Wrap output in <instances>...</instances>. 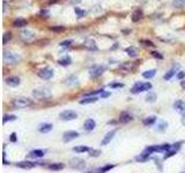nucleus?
Segmentation results:
<instances>
[{
  "label": "nucleus",
  "instance_id": "nucleus-1",
  "mask_svg": "<svg viewBox=\"0 0 185 173\" xmlns=\"http://www.w3.org/2000/svg\"><path fill=\"white\" fill-rule=\"evenodd\" d=\"M31 99L27 98V97H16L12 101V105L15 109H24L31 105Z\"/></svg>",
  "mask_w": 185,
  "mask_h": 173
},
{
  "label": "nucleus",
  "instance_id": "nucleus-2",
  "mask_svg": "<svg viewBox=\"0 0 185 173\" xmlns=\"http://www.w3.org/2000/svg\"><path fill=\"white\" fill-rule=\"evenodd\" d=\"M4 61L5 64H9V65H14V64H18L19 61L21 60V57L15 53V52H12V51H5L4 52Z\"/></svg>",
  "mask_w": 185,
  "mask_h": 173
},
{
  "label": "nucleus",
  "instance_id": "nucleus-3",
  "mask_svg": "<svg viewBox=\"0 0 185 173\" xmlns=\"http://www.w3.org/2000/svg\"><path fill=\"white\" fill-rule=\"evenodd\" d=\"M33 96L35 98H38V99L49 98V97H51V91H50L49 88L40 87V88H36V89L33 90Z\"/></svg>",
  "mask_w": 185,
  "mask_h": 173
},
{
  "label": "nucleus",
  "instance_id": "nucleus-4",
  "mask_svg": "<svg viewBox=\"0 0 185 173\" xmlns=\"http://www.w3.org/2000/svg\"><path fill=\"white\" fill-rule=\"evenodd\" d=\"M151 89H152V84L149 83V82H145V83L138 82V83H135L133 85L131 91H132V94H139V92L147 91V90H151Z\"/></svg>",
  "mask_w": 185,
  "mask_h": 173
},
{
  "label": "nucleus",
  "instance_id": "nucleus-5",
  "mask_svg": "<svg viewBox=\"0 0 185 173\" xmlns=\"http://www.w3.org/2000/svg\"><path fill=\"white\" fill-rule=\"evenodd\" d=\"M20 38L24 42V43H31L33 40H35L36 38V35L33 30L30 29H24L20 32Z\"/></svg>",
  "mask_w": 185,
  "mask_h": 173
},
{
  "label": "nucleus",
  "instance_id": "nucleus-6",
  "mask_svg": "<svg viewBox=\"0 0 185 173\" xmlns=\"http://www.w3.org/2000/svg\"><path fill=\"white\" fill-rule=\"evenodd\" d=\"M59 118L61 120H65V121H70V120H74L78 118V113L74 112L72 110H65L63 112H60Z\"/></svg>",
  "mask_w": 185,
  "mask_h": 173
},
{
  "label": "nucleus",
  "instance_id": "nucleus-7",
  "mask_svg": "<svg viewBox=\"0 0 185 173\" xmlns=\"http://www.w3.org/2000/svg\"><path fill=\"white\" fill-rule=\"evenodd\" d=\"M105 71V66H101V65H95L92 66V68L89 69V75L90 77L95 78V77H99L101 76L103 73Z\"/></svg>",
  "mask_w": 185,
  "mask_h": 173
},
{
  "label": "nucleus",
  "instance_id": "nucleus-8",
  "mask_svg": "<svg viewBox=\"0 0 185 173\" xmlns=\"http://www.w3.org/2000/svg\"><path fill=\"white\" fill-rule=\"evenodd\" d=\"M37 74H38V76H40L41 78H43V80H50V78L53 76V71L50 68V67H45V68L41 69Z\"/></svg>",
  "mask_w": 185,
  "mask_h": 173
},
{
  "label": "nucleus",
  "instance_id": "nucleus-9",
  "mask_svg": "<svg viewBox=\"0 0 185 173\" xmlns=\"http://www.w3.org/2000/svg\"><path fill=\"white\" fill-rule=\"evenodd\" d=\"M76 137H79V133L78 132H75V130H67V132H65L63 134V141L70 142L74 140V139H76Z\"/></svg>",
  "mask_w": 185,
  "mask_h": 173
},
{
  "label": "nucleus",
  "instance_id": "nucleus-10",
  "mask_svg": "<svg viewBox=\"0 0 185 173\" xmlns=\"http://www.w3.org/2000/svg\"><path fill=\"white\" fill-rule=\"evenodd\" d=\"M70 164H71V166L76 168V170H82L83 167L86 166V162L83 159H81V158H73V159H71Z\"/></svg>",
  "mask_w": 185,
  "mask_h": 173
},
{
  "label": "nucleus",
  "instance_id": "nucleus-11",
  "mask_svg": "<svg viewBox=\"0 0 185 173\" xmlns=\"http://www.w3.org/2000/svg\"><path fill=\"white\" fill-rule=\"evenodd\" d=\"M116 134V130H111V132H109V133H106L105 136L103 137V140L101 141V146H106V144H109L111 140L113 139V136Z\"/></svg>",
  "mask_w": 185,
  "mask_h": 173
},
{
  "label": "nucleus",
  "instance_id": "nucleus-12",
  "mask_svg": "<svg viewBox=\"0 0 185 173\" xmlns=\"http://www.w3.org/2000/svg\"><path fill=\"white\" fill-rule=\"evenodd\" d=\"M174 109L176 110L178 113L184 114L185 113V102H183V101H176V102L174 103Z\"/></svg>",
  "mask_w": 185,
  "mask_h": 173
},
{
  "label": "nucleus",
  "instance_id": "nucleus-13",
  "mask_svg": "<svg viewBox=\"0 0 185 173\" xmlns=\"http://www.w3.org/2000/svg\"><path fill=\"white\" fill-rule=\"evenodd\" d=\"M85 47L88 49V50H90V51H96L97 50V45H96V42L92 38H88L86 39V42H85Z\"/></svg>",
  "mask_w": 185,
  "mask_h": 173
},
{
  "label": "nucleus",
  "instance_id": "nucleus-14",
  "mask_svg": "<svg viewBox=\"0 0 185 173\" xmlns=\"http://www.w3.org/2000/svg\"><path fill=\"white\" fill-rule=\"evenodd\" d=\"M20 77L18 76H9L6 78V83L9 85V87H18L20 84Z\"/></svg>",
  "mask_w": 185,
  "mask_h": 173
},
{
  "label": "nucleus",
  "instance_id": "nucleus-15",
  "mask_svg": "<svg viewBox=\"0 0 185 173\" xmlns=\"http://www.w3.org/2000/svg\"><path fill=\"white\" fill-rule=\"evenodd\" d=\"M65 84L70 85V87L78 85V84H79V80H78V77H76V76L71 75V76H68V77H66V78H65Z\"/></svg>",
  "mask_w": 185,
  "mask_h": 173
},
{
  "label": "nucleus",
  "instance_id": "nucleus-16",
  "mask_svg": "<svg viewBox=\"0 0 185 173\" xmlns=\"http://www.w3.org/2000/svg\"><path fill=\"white\" fill-rule=\"evenodd\" d=\"M132 120V117L130 113H127V112H122L120 115H119V121L122 122V123H127L128 121H131Z\"/></svg>",
  "mask_w": 185,
  "mask_h": 173
},
{
  "label": "nucleus",
  "instance_id": "nucleus-17",
  "mask_svg": "<svg viewBox=\"0 0 185 173\" xmlns=\"http://www.w3.org/2000/svg\"><path fill=\"white\" fill-rule=\"evenodd\" d=\"M85 129L86 130H88V132H90V130H94L95 129V127H96V122H95V120H92V119H88V120H86V122H85Z\"/></svg>",
  "mask_w": 185,
  "mask_h": 173
},
{
  "label": "nucleus",
  "instance_id": "nucleus-18",
  "mask_svg": "<svg viewBox=\"0 0 185 173\" xmlns=\"http://www.w3.org/2000/svg\"><path fill=\"white\" fill-rule=\"evenodd\" d=\"M44 156V151L43 150H33V151H30V154L28 155V157H30V158H42Z\"/></svg>",
  "mask_w": 185,
  "mask_h": 173
},
{
  "label": "nucleus",
  "instance_id": "nucleus-19",
  "mask_svg": "<svg viewBox=\"0 0 185 173\" xmlns=\"http://www.w3.org/2000/svg\"><path fill=\"white\" fill-rule=\"evenodd\" d=\"M51 129H52V125L51 123H42L40 127H38V130H40L41 133H43V134L49 133Z\"/></svg>",
  "mask_w": 185,
  "mask_h": 173
},
{
  "label": "nucleus",
  "instance_id": "nucleus-20",
  "mask_svg": "<svg viewBox=\"0 0 185 173\" xmlns=\"http://www.w3.org/2000/svg\"><path fill=\"white\" fill-rule=\"evenodd\" d=\"M155 121H156V117L151 115V117H146L145 119L142 120V123H144L145 126H151V125H154Z\"/></svg>",
  "mask_w": 185,
  "mask_h": 173
},
{
  "label": "nucleus",
  "instance_id": "nucleus-21",
  "mask_svg": "<svg viewBox=\"0 0 185 173\" xmlns=\"http://www.w3.org/2000/svg\"><path fill=\"white\" fill-rule=\"evenodd\" d=\"M34 166H35V164L31 163V162H28V160L18 163V167H21V168H28L29 170V168H33Z\"/></svg>",
  "mask_w": 185,
  "mask_h": 173
},
{
  "label": "nucleus",
  "instance_id": "nucleus-22",
  "mask_svg": "<svg viewBox=\"0 0 185 173\" xmlns=\"http://www.w3.org/2000/svg\"><path fill=\"white\" fill-rule=\"evenodd\" d=\"M71 62H72V59H71V57H68V56L60 58L59 60H58V64L61 65V66H68V65H71Z\"/></svg>",
  "mask_w": 185,
  "mask_h": 173
},
{
  "label": "nucleus",
  "instance_id": "nucleus-23",
  "mask_svg": "<svg viewBox=\"0 0 185 173\" xmlns=\"http://www.w3.org/2000/svg\"><path fill=\"white\" fill-rule=\"evenodd\" d=\"M99 101V98L97 97H87V98H83V99H81L80 101V104H92V103H96Z\"/></svg>",
  "mask_w": 185,
  "mask_h": 173
},
{
  "label": "nucleus",
  "instance_id": "nucleus-24",
  "mask_svg": "<svg viewBox=\"0 0 185 173\" xmlns=\"http://www.w3.org/2000/svg\"><path fill=\"white\" fill-rule=\"evenodd\" d=\"M126 52H127V54H128L130 57H132V58H135L139 53L138 49H135V47H133V46L127 47V49H126Z\"/></svg>",
  "mask_w": 185,
  "mask_h": 173
},
{
  "label": "nucleus",
  "instance_id": "nucleus-25",
  "mask_svg": "<svg viewBox=\"0 0 185 173\" xmlns=\"http://www.w3.org/2000/svg\"><path fill=\"white\" fill-rule=\"evenodd\" d=\"M27 23H28V21L24 19H16V20H14V22H13V26L14 27H24L27 26Z\"/></svg>",
  "mask_w": 185,
  "mask_h": 173
},
{
  "label": "nucleus",
  "instance_id": "nucleus-26",
  "mask_svg": "<svg viewBox=\"0 0 185 173\" xmlns=\"http://www.w3.org/2000/svg\"><path fill=\"white\" fill-rule=\"evenodd\" d=\"M140 19H142V12L140 9H137L134 13L132 14V21L133 22H137Z\"/></svg>",
  "mask_w": 185,
  "mask_h": 173
},
{
  "label": "nucleus",
  "instance_id": "nucleus-27",
  "mask_svg": "<svg viewBox=\"0 0 185 173\" xmlns=\"http://www.w3.org/2000/svg\"><path fill=\"white\" fill-rule=\"evenodd\" d=\"M156 74V69H149V71H146L142 73V76L145 78H152V77L155 76Z\"/></svg>",
  "mask_w": 185,
  "mask_h": 173
},
{
  "label": "nucleus",
  "instance_id": "nucleus-28",
  "mask_svg": "<svg viewBox=\"0 0 185 173\" xmlns=\"http://www.w3.org/2000/svg\"><path fill=\"white\" fill-rule=\"evenodd\" d=\"M176 73H177V71H176V68H171L170 71L167 72V73H165L164 76H163V78H164L165 81H168V80H170V78H171V77L174 76L175 74H176Z\"/></svg>",
  "mask_w": 185,
  "mask_h": 173
},
{
  "label": "nucleus",
  "instance_id": "nucleus-29",
  "mask_svg": "<svg viewBox=\"0 0 185 173\" xmlns=\"http://www.w3.org/2000/svg\"><path fill=\"white\" fill-rule=\"evenodd\" d=\"M50 170H52V171H59V170H63L64 168V164H61V163H56V164H51L50 166H49Z\"/></svg>",
  "mask_w": 185,
  "mask_h": 173
},
{
  "label": "nucleus",
  "instance_id": "nucleus-30",
  "mask_svg": "<svg viewBox=\"0 0 185 173\" xmlns=\"http://www.w3.org/2000/svg\"><path fill=\"white\" fill-rule=\"evenodd\" d=\"M172 5L175 8H183L185 7V0H174Z\"/></svg>",
  "mask_w": 185,
  "mask_h": 173
},
{
  "label": "nucleus",
  "instance_id": "nucleus-31",
  "mask_svg": "<svg viewBox=\"0 0 185 173\" xmlns=\"http://www.w3.org/2000/svg\"><path fill=\"white\" fill-rule=\"evenodd\" d=\"M74 151H76V152H86V151H89V148L85 147V146H80V147L74 148Z\"/></svg>",
  "mask_w": 185,
  "mask_h": 173
},
{
  "label": "nucleus",
  "instance_id": "nucleus-32",
  "mask_svg": "<svg viewBox=\"0 0 185 173\" xmlns=\"http://www.w3.org/2000/svg\"><path fill=\"white\" fill-rule=\"evenodd\" d=\"M14 120H16V117L15 115H8V114L4 115V119H2V121L5 122V123L7 121H14Z\"/></svg>",
  "mask_w": 185,
  "mask_h": 173
},
{
  "label": "nucleus",
  "instance_id": "nucleus-33",
  "mask_svg": "<svg viewBox=\"0 0 185 173\" xmlns=\"http://www.w3.org/2000/svg\"><path fill=\"white\" fill-rule=\"evenodd\" d=\"M74 12L76 13V15H78L79 18H82V16H85V15H86V11L80 9L79 7H75V8H74Z\"/></svg>",
  "mask_w": 185,
  "mask_h": 173
},
{
  "label": "nucleus",
  "instance_id": "nucleus-34",
  "mask_svg": "<svg viewBox=\"0 0 185 173\" xmlns=\"http://www.w3.org/2000/svg\"><path fill=\"white\" fill-rule=\"evenodd\" d=\"M155 99H156V95L155 94H153V92H149L147 96H146V101L147 102H155Z\"/></svg>",
  "mask_w": 185,
  "mask_h": 173
},
{
  "label": "nucleus",
  "instance_id": "nucleus-35",
  "mask_svg": "<svg viewBox=\"0 0 185 173\" xmlns=\"http://www.w3.org/2000/svg\"><path fill=\"white\" fill-rule=\"evenodd\" d=\"M11 38H12V34H11V32H5V34H4V39H2V43H4V45H6V43Z\"/></svg>",
  "mask_w": 185,
  "mask_h": 173
},
{
  "label": "nucleus",
  "instance_id": "nucleus-36",
  "mask_svg": "<svg viewBox=\"0 0 185 173\" xmlns=\"http://www.w3.org/2000/svg\"><path fill=\"white\" fill-rule=\"evenodd\" d=\"M73 43L72 39H67V40H63V42H60V46H63V47H67V46H70V45Z\"/></svg>",
  "mask_w": 185,
  "mask_h": 173
},
{
  "label": "nucleus",
  "instance_id": "nucleus-37",
  "mask_svg": "<svg viewBox=\"0 0 185 173\" xmlns=\"http://www.w3.org/2000/svg\"><path fill=\"white\" fill-rule=\"evenodd\" d=\"M167 127H168V123L165 121H161V125L157 126V129H159V130H164Z\"/></svg>",
  "mask_w": 185,
  "mask_h": 173
},
{
  "label": "nucleus",
  "instance_id": "nucleus-38",
  "mask_svg": "<svg viewBox=\"0 0 185 173\" xmlns=\"http://www.w3.org/2000/svg\"><path fill=\"white\" fill-rule=\"evenodd\" d=\"M49 15H50V12L46 11V9H43V11L41 12V16H42V18H49Z\"/></svg>",
  "mask_w": 185,
  "mask_h": 173
},
{
  "label": "nucleus",
  "instance_id": "nucleus-39",
  "mask_svg": "<svg viewBox=\"0 0 185 173\" xmlns=\"http://www.w3.org/2000/svg\"><path fill=\"white\" fill-rule=\"evenodd\" d=\"M89 152H90V156H95V157H97L101 154L99 150H89Z\"/></svg>",
  "mask_w": 185,
  "mask_h": 173
},
{
  "label": "nucleus",
  "instance_id": "nucleus-40",
  "mask_svg": "<svg viewBox=\"0 0 185 173\" xmlns=\"http://www.w3.org/2000/svg\"><path fill=\"white\" fill-rule=\"evenodd\" d=\"M51 30H53V31H61V30H65V27H52Z\"/></svg>",
  "mask_w": 185,
  "mask_h": 173
},
{
  "label": "nucleus",
  "instance_id": "nucleus-41",
  "mask_svg": "<svg viewBox=\"0 0 185 173\" xmlns=\"http://www.w3.org/2000/svg\"><path fill=\"white\" fill-rule=\"evenodd\" d=\"M176 154V151L175 150H171V151H169V152H165V155H164V158L167 159V158H169V157H171L172 155H175Z\"/></svg>",
  "mask_w": 185,
  "mask_h": 173
},
{
  "label": "nucleus",
  "instance_id": "nucleus-42",
  "mask_svg": "<svg viewBox=\"0 0 185 173\" xmlns=\"http://www.w3.org/2000/svg\"><path fill=\"white\" fill-rule=\"evenodd\" d=\"M141 43H145V45H147V46H154L155 44H153V42H151V40H141Z\"/></svg>",
  "mask_w": 185,
  "mask_h": 173
},
{
  "label": "nucleus",
  "instance_id": "nucleus-43",
  "mask_svg": "<svg viewBox=\"0 0 185 173\" xmlns=\"http://www.w3.org/2000/svg\"><path fill=\"white\" fill-rule=\"evenodd\" d=\"M152 56H153V57H155V58H159V59H163V57L160 54L159 52H152Z\"/></svg>",
  "mask_w": 185,
  "mask_h": 173
},
{
  "label": "nucleus",
  "instance_id": "nucleus-44",
  "mask_svg": "<svg viewBox=\"0 0 185 173\" xmlns=\"http://www.w3.org/2000/svg\"><path fill=\"white\" fill-rule=\"evenodd\" d=\"M110 87H111V88H118V87H123V84L122 83H112V84H110Z\"/></svg>",
  "mask_w": 185,
  "mask_h": 173
},
{
  "label": "nucleus",
  "instance_id": "nucleus-45",
  "mask_svg": "<svg viewBox=\"0 0 185 173\" xmlns=\"http://www.w3.org/2000/svg\"><path fill=\"white\" fill-rule=\"evenodd\" d=\"M11 141L12 142L16 141V134H15V133H12V135H11Z\"/></svg>",
  "mask_w": 185,
  "mask_h": 173
},
{
  "label": "nucleus",
  "instance_id": "nucleus-46",
  "mask_svg": "<svg viewBox=\"0 0 185 173\" xmlns=\"http://www.w3.org/2000/svg\"><path fill=\"white\" fill-rule=\"evenodd\" d=\"M184 76H185V73H184V72H180L178 75H177V77H178L179 80H180V78H183Z\"/></svg>",
  "mask_w": 185,
  "mask_h": 173
},
{
  "label": "nucleus",
  "instance_id": "nucleus-47",
  "mask_svg": "<svg viewBox=\"0 0 185 173\" xmlns=\"http://www.w3.org/2000/svg\"><path fill=\"white\" fill-rule=\"evenodd\" d=\"M182 123L185 126V113L183 114V117H182Z\"/></svg>",
  "mask_w": 185,
  "mask_h": 173
},
{
  "label": "nucleus",
  "instance_id": "nucleus-48",
  "mask_svg": "<svg viewBox=\"0 0 185 173\" xmlns=\"http://www.w3.org/2000/svg\"><path fill=\"white\" fill-rule=\"evenodd\" d=\"M109 96V94L108 92H104V94H102V97H108Z\"/></svg>",
  "mask_w": 185,
  "mask_h": 173
},
{
  "label": "nucleus",
  "instance_id": "nucleus-49",
  "mask_svg": "<svg viewBox=\"0 0 185 173\" xmlns=\"http://www.w3.org/2000/svg\"><path fill=\"white\" fill-rule=\"evenodd\" d=\"M70 1H72V2H80L81 0H70Z\"/></svg>",
  "mask_w": 185,
  "mask_h": 173
},
{
  "label": "nucleus",
  "instance_id": "nucleus-50",
  "mask_svg": "<svg viewBox=\"0 0 185 173\" xmlns=\"http://www.w3.org/2000/svg\"><path fill=\"white\" fill-rule=\"evenodd\" d=\"M99 173H104V171H103V170H102V171H99Z\"/></svg>",
  "mask_w": 185,
  "mask_h": 173
},
{
  "label": "nucleus",
  "instance_id": "nucleus-51",
  "mask_svg": "<svg viewBox=\"0 0 185 173\" xmlns=\"http://www.w3.org/2000/svg\"><path fill=\"white\" fill-rule=\"evenodd\" d=\"M88 173H92V172H88Z\"/></svg>",
  "mask_w": 185,
  "mask_h": 173
}]
</instances>
